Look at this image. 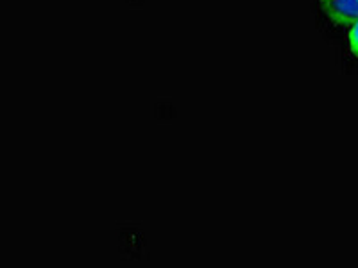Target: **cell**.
Wrapping results in <instances>:
<instances>
[{
	"label": "cell",
	"instance_id": "7a4b0ae2",
	"mask_svg": "<svg viewBox=\"0 0 358 268\" xmlns=\"http://www.w3.org/2000/svg\"><path fill=\"white\" fill-rule=\"evenodd\" d=\"M334 50L338 73L346 77H358V20L348 29Z\"/></svg>",
	"mask_w": 358,
	"mask_h": 268
},
{
	"label": "cell",
	"instance_id": "6da1fadb",
	"mask_svg": "<svg viewBox=\"0 0 358 268\" xmlns=\"http://www.w3.org/2000/svg\"><path fill=\"white\" fill-rule=\"evenodd\" d=\"M310 11L322 40L335 47L358 20V0H310Z\"/></svg>",
	"mask_w": 358,
	"mask_h": 268
}]
</instances>
